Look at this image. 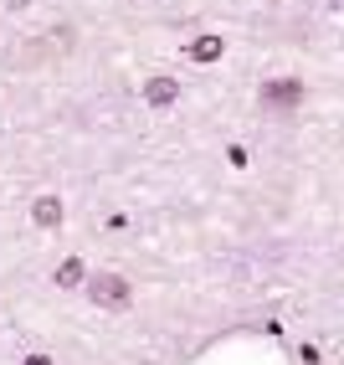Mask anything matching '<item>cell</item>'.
Segmentation results:
<instances>
[{
  "label": "cell",
  "mask_w": 344,
  "mask_h": 365,
  "mask_svg": "<svg viewBox=\"0 0 344 365\" xmlns=\"http://www.w3.org/2000/svg\"><path fill=\"white\" fill-rule=\"evenodd\" d=\"M62 216H67V206H62L57 196H36V201H31V222H36V227H62Z\"/></svg>",
  "instance_id": "4"
},
{
  "label": "cell",
  "mask_w": 344,
  "mask_h": 365,
  "mask_svg": "<svg viewBox=\"0 0 344 365\" xmlns=\"http://www.w3.org/2000/svg\"><path fill=\"white\" fill-rule=\"evenodd\" d=\"M221 52H226V41H221V36H195V41L185 46L190 62H221Z\"/></svg>",
  "instance_id": "5"
},
{
  "label": "cell",
  "mask_w": 344,
  "mask_h": 365,
  "mask_svg": "<svg viewBox=\"0 0 344 365\" xmlns=\"http://www.w3.org/2000/svg\"><path fill=\"white\" fill-rule=\"evenodd\" d=\"M175 98H180L175 78H150V83H144V103H150V108H170Z\"/></svg>",
  "instance_id": "3"
},
{
  "label": "cell",
  "mask_w": 344,
  "mask_h": 365,
  "mask_svg": "<svg viewBox=\"0 0 344 365\" xmlns=\"http://www.w3.org/2000/svg\"><path fill=\"white\" fill-rule=\"evenodd\" d=\"M83 288H88V299H93L98 309H129V299H134L129 278H118V273H98V278H88Z\"/></svg>",
  "instance_id": "1"
},
{
  "label": "cell",
  "mask_w": 344,
  "mask_h": 365,
  "mask_svg": "<svg viewBox=\"0 0 344 365\" xmlns=\"http://www.w3.org/2000/svg\"><path fill=\"white\" fill-rule=\"evenodd\" d=\"M303 103V83L298 78H273L262 83V108H298Z\"/></svg>",
  "instance_id": "2"
},
{
  "label": "cell",
  "mask_w": 344,
  "mask_h": 365,
  "mask_svg": "<svg viewBox=\"0 0 344 365\" xmlns=\"http://www.w3.org/2000/svg\"><path fill=\"white\" fill-rule=\"evenodd\" d=\"M88 283V267H83V257H67V262H57V288H83Z\"/></svg>",
  "instance_id": "6"
},
{
  "label": "cell",
  "mask_w": 344,
  "mask_h": 365,
  "mask_svg": "<svg viewBox=\"0 0 344 365\" xmlns=\"http://www.w3.org/2000/svg\"><path fill=\"white\" fill-rule=\"evenodd\" d=\"M21 365H52V355H26Z\"/></svg>",
  "instance_id": "7"
},
{
  "label": "cell",
  "mask_w": 344,
  "mask_h": 365,
  "mask_svg": "<svg viewBox=\"0 0 344 365\" xmlns=\"http://www.w3.org/2000/svg\"><path fill=\"white\" fill-rule=\"evenodd\" d=\"M6 6H11V11H26V0H6Z\"/></svg>",
  "instance_id": "8"
}]
</instances>
